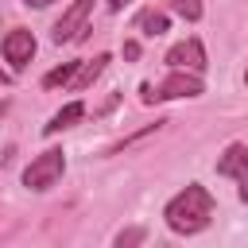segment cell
I'll return each instance as SVG.
<instances>
[{
    "instance_id": "1",
    "label": "cell",
    "mask_w": 248,
    "mask_h": 248,
    "mask_svg": "<svg viewBox=\"0 0 248 248\" xmlns=\"http://www.w3.org/2000/svg\"><path fill=\"white\" fill-rule=\"evenodd\" d=\"M163 221H167V229L178 232V236L202 232V229L213 221V194H209L202 182H190L186 190H178V194L167 202Z\"/></svg>"
},
{
    "instance_id": "2",
    "label": "cell",
    "mask_w": 248,
    "mask_h": 248,
    "mask_svg": "<svg viewBox=\"0 0 248 248\" xmlns=\"http://www.w3.org/2000/svg\"><path fill=\"white\" fill-rule=\"evenodd\" d=\"M62 170H66V155H62V147H46V151L35 155L31 167L23 170V186L35 190V194H43V190H50V186L62 178Z\"/></svg>"
},
{
    "instance_id": "3",
    "label": "cell",
    "mask_w": 248,
    "mask_h": 248,
    "mask_svg": "<svg viewBox=\"0 0 248 248\" xmlns=\"http://www.w3.org/2000/svg\"><path fill=\"white\" fill-rule=\"evenodd\" d=\"M198 93H202V78L190 74V70H170L155 89H151V85L140 89V97H143L147 105H155V101H174V97H198Z\"/></svg>"
},
{
    "instance_id": "4",
    "label": "cell",
    "mask_w": 248,
    "mask_h": 248,
    "mask_svg": "<svg viewBox=\"0 0 248 248\" xmlns=\"http://www.w3.org/2000/svg\"><path fill=\"white\" fill-rule=\"evenodd\" d=\"M89 16H93V0H74L66 12H62V19L54 23V31H50V39L62 46V43H78V39H85V23H89Z\"/></svg>"
},
{
    "instance_id": "5",
    "label": "cell",
    "mask_w": 248,
    "mask_h": 248,
    "mask_svg": "<svg viewBox=\"0 0 248 248\" xmlns=\"http://www.w3.org/2000/svg\"><path fill=\"white\" fill-rule=\"evenodd\" d=\"M217 174L236 178V194H240V202H248V147L244 143L225 147V155L217 159Z\"/></svg>"
},
{
    "instance_id": "6",
    "label": "cell",
    "mask_w": 248,
    "mask_h": 248,
    "mask_svg": "<svg viewBox=\"0 0 248 248\" xmlns=\"http://www.w3.org/2000/svg\"><path fill=\"white\" fill-rule=\"evenodd\" d=\"M0 50H4V58L12 62V70H27V62L35 58V35H31L27 27H16V31L4 35Z\"/></svg>"
},
{
    "instance_id": "7",
    "label": "cell",
    "mask_w": 248,
    "mask_h": 248,
    "mask_svg": "<svg viewBox=\"0 0 248 248\" xmlns=\"http://www.w3.org/2000/svg\"><path fill=\"white\" fill-rule=\"evenodd\" d=\"M167 66L170 70H190V74H202L205 70V46L202 39H182L167 50Z\"/></svg>"
},
{
    "instance_id": "8",
    "label": "cell",
    "mask_w": 248,
    "mask_h": 248,
    "mask_svg": "<svg viewBox=\"0 0 248 248\" xmlns=\"http://www.w3.org/2000/svg\"><path fill=\"white\" fill-rule=\"evenodd\" d=\"M81 116H85V105H81V101H70V105H62V108H58V112L46 120V128H43V132H46V136H58V132L74 128Z\"/></svg>"
},
{
    "instance_id": "9",
    "label": "cell",
    "mask_w": 248,
    "mask_h": 248,
    "mask_svg": "<svg viewBox=\"0 0 248 248\" xmlns=\"http://www.w3.org/2000/svg\"><path fill=\"white\" fill-rule=\"evenodd\" d=\"M105 66H108V54H93L89 62H78V74L70 78V81H74V89H89V85L105 74Z\"/></svg>"
},
{
    "instance_id": "10",
    "label": "cell",
    "mask_w": 248,
    "mask_h": 248,
    "mask_svg": "<svg viewBox=\"0 0 248 248\" xmlns=\"http://www.w3.org/2000/svg\"><path fill=\"white\" fill-rule=\"evenodd\" d=\"M140 31H143L147 39H159V35L167 31V16H163V12H143V16H140Z\"/></svg>"
},
{
    "instance_id": "11",
    "label": "cell",
    "mask_w": 248,
    "mask_h": 248,
    "mask_svg": "<svg viewBox=\"0 0 248 248\" xmlns=\"http://www.w3.org/2000/svg\"><path fill=\"white\" fill-rule=\"evenodd\" d=\"M74 74H78V62H62V66H54V70L43 78V85H46V89H54V85H66Z\"/></svg>"
},
{
    "instance_id": "12",
    "label": "cell",
    "mask_w": 248,
    "mask_h": 248,
    "mask_svg": "<svg viewBox=\"0 0 248 248\" xmlns=\"http://www.w3.org/2000/svg\"><path fill=\"white\" fill-rule=\"evenodd\" d=\"M170 8H174L182 19H190V23L202 19V0H170Z\"/></svg>"
},
{
    "instance_id": "13",
    "label": "cell",
    "mask_w": 248,
    "mask_h": 248,
    "mask_svg": "<svg viewBox=\"0 0 248 248\" xmlns=\"http://www.w3.org/2000/svg\"><path fill=\"white\" fill-rule=\"evenodd\" d=\"M147 232L143 229H124V232H116V248H128V244H140Z\"/></svg>"
},
{
    "instance_id": "14",
    "label": "cell",
    "mask_w": 248,
    "mask_h": 248,
    "mask_svg": "<svg viewBox=\"0 0 248 248\" xmlns=\"http://www.w3.org/2000/svg\"><path fill=\"white\" fill-rule=\"evenodd\" d=\"M124 58H140V43H136V39L124 43Z\"/></svg>"
},
{
    "instance_id": "15",
    "label": "cell",
    "mask_w": 248,
    "mask_h": 248,
    "mask_svg": "<svg viewBox=\"0 0 248 248\" xmlns=\"http://www.w3.org/2000/svg\"><path fill=\"white\" fill-rule=\"evenodd\" d=\"M23 4H27V8H50L54 0H23Z\"/></svg>"
},
{
    "instance_id": "16",
    "label": "cell",
    "mask_w": 248,
    "mask_h": 248,
    "mask_svg": "<svg viewBox=\"0 0 248 248\" xmlns=\"http://www.w3.org/2000/svg\"><path fill=\"white\" fill-rule=\"evenodd\" d=\"M128 4H132V0H108V8H112V12H124Z\"/></svg>"
},
{
    "instance_id": "17",
    "label": "cell",
    "mask_w": 248,
    "mask_h": 248,
    "mask_svg": "<svg viewBox=\"0 0 248 248\" xmlns=\"http://www.w3.org/2000/svg\"><path fill=\"white\" fill-rule=\"evenodd\" d=\"M8 81H12V78H8V74H4V70H0V85H8Z\"/></svg>"
},
{
    "instance_id": "18",
    "label": "cell",
    "mask_w": 248,
    "mask_h": 248,
    "mask_svg": "<svg viewBox=\"0 0 248 248\" xmlns=\"http://www.w3.org/2000/svg\"><path fill=\"white\" fill-rule=\"evenodd\" d=\"M244 81H248V74H244Z\"/></svg>"
}]
</instances>
